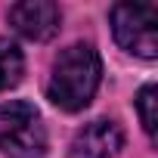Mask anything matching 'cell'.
Returning <instances> with one entry per match:
<instances>
[{"label":"cell","instance_id":"cell-2","mask_svg":"<svg viewBox=\"0 0 158 158\" xmlns=\"http://www.w3.org/2000/svg\"><path fill=\"white\" fill-rule=\"evenodd\" d=\"M47 146L50 139L40 112L28 99L0 102V152L6 158H44Z\"/></svg>","mask_w":158,"mask_h":158},{"label":"cell","instance_id":"cell-6","mask_svg":"<svg viewBox=\"0 0 158 158\" xmlns=\"http://www.w3.org/2000/svg\"><path fill=\"white\" fill-rule=\"evenodd\" d=\"M25 74V56L22 50L10 40V37H0V93L16 87Z\"/></svg>","mask_w":158,"mask_h":158},{"label":"cell","instance_id":"cell-1","mask_svg":"<svg viewBox=\"0 0 158 158\" xmlns=\"http://www.w3.org/2000/svg\"><path fill=\"white\" fill-rule=\"evenodd\" d=\"M102 81V59L93 44H71L65 47L50 71L47 96L62 112H81L93 102Z\"/></svg>","mask_w":158,"mask_h":158},{"label":"cell","instance_id":"cell-7","mask_svg":"<svg viewBox=\"0 0 158 158\" xmlns=\"http://www.w3.org/2000/svg\"><path fill=\"white\" fill-rule=\"evenodd\" d=\"M155 96H158V87L155 84H146L136 93V99H133L136 115H139V124H143V130H146L149 139H155V102H158Z\"/></svg>","mask_w":158,"mask_h":158},{"label":"cell","instance_id":"cell-4","mask_svg":"<svg viewBox=\"0 0 158 158\" xmlns=\"http://www.w3.org/2000/svg\"><path fill=\"white\" fill-rule=\"evenodd\" d=\"M10 25L25 37V40H53L59 34L62 25V10L53 3V0H22V3H13L6 13Z\"/></svg>","mask_w":158,"mask_h":158},{"label":"cell","instance_id":"cell-3","mask_svg":"<svg viewBox=\"0 0 158 158\" xmlns=\"http://www.w3.org/2000/svg\"><path fill=\"white\" fill-rule=\"evenodd\" d=\"M115 44L139 59L158 56V10L149 3H115L109 13Z\"/></svg>","mask_w":158,"mask_h":158},{"label":"cell","instance_id":"cell-5","mask_svg":"<svg viewBox=\"0 0 158 158\" xmlns=\"http://www.w3.org/2000/svg\"><path fill=\"white\" fill-rule=\"evenodd\" d=\"M124 149V130L112 118H96L71 136L68 158H115Z\"/></svg>","mask_w":158,"mask_h":158}]
</instances>
